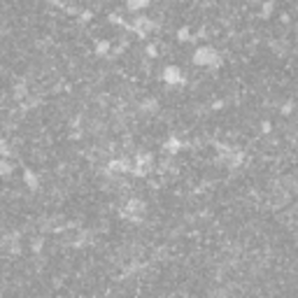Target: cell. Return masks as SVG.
I'll return each mask as SVG.
<instances>
[{
	"label": "cell",
	"instance_id": "cell-1",
	"mask_svg": "<svg viewBox=\"0 0 298 298\" xmlns=\"http://www.w3.org/2000/svg\"><path fill=\"white\" fill-rule=\"evenodd\" d=\"M194 63L203 66V68H219L224 63V56L214 47H198L194 52Z\"/></svg>",
	"mask_w": 298,
	"mask_h": 298
},
{
	"label": "cell",
	"instance_id": "cell-4",
	"mask_svg": "<svg viewBox=\"0 0 298 298\" xmlns=\"http://www.w3.org/2000/svg\"><path fill=\"white\" fill-rule=\"evenodd\" d=\"M14 172V163L10 161V156H0V177H10Z\"/></svg>",
	"mask_w": 298,
	"mask_h": 298
},
{
	"label": "cell",
	"instance_id": "cell-2",
	"mask_svg": "<svg viewBox=\"0 0 298 298\" xmlns=\"http://www.w3.org/2000/svg\"><path fill=\"white\" fill-rule=\"evenodd\" d=\"M163 80H166V84H170V86H182L184 82H186V77H184L182 68H177V66H166Z\"/></svg>",
	"mask_w": 298,
	"mask_h": 298
},
{
	"label": "cell",
	"instance_id": "cell-6",
	"mask_svg": "<svg viewBox=\"0 0 298 298\" xmlns=\"http://www.w3.org/2000/svg\"><path fill=\"white\" fill-rule=\"evenodd\" d=\"M158 110V105H156V100H144L142 105V112H156Z\"/></svg>",
	"mask_w": 298,
	"mask_h": 298
},
{
	"label": "cell",
	"instance_id": "cell-7",
	"mask_svg": "<svg viewBox=\"0 0 298 298\" xmlns=\"http://www.w3.org/2000/svg\"><path fill=\"white\" fill-rule=\"evenodd\" d=\"M177 38H180V40H189L191 38V33H189V28H182V30H180V33H177Z\"/></svg>",
	"mask_w": 298,
	"mask_h": 298
},
{
	"label": "cell",
	"instance_id": "cell-5",
	"mask_svg": "<svg viewBox=\"0 0 298 298\" xmlns=\"http://www.w3.org/2000/svg\"><path fill=\"white\" fill-rule=\"evenodd\" d=\"M108 52H110V42H108V40H102V42H98V44H96V54L105 56Z\"/></svg>",
	"mask_w": 298,
	"mask_h": 298
},
{
	"label": "cell",
	"instance_id": "cell-8",
	"mask_svg": "<svg viewBox=\"0 0 298 298\" xmlns=\"http://www.w3.org/2000/svg\"><path fill=\"white\" fill-rule=\"evenodd\" d=\"M0 110H2V100H0Z\"/></svg>",
	"mask_w": 298,
	"mask_h": 298
},
{
	"label": "cell",
	"instance_id": "cell-3",
	"mask_svg": "<svg viewBox=\"0 0 298 298\" xmlns=\"http://www.w3.org/2000/svg\"><path fill=\"white\" fill-rule=\"evenodd\" d=\"M24 184H26L33 194L40 189V180H38V175H35L33 170H24Z\"/></svg>",
	"mask_w": 298,
	"mask_h": 298
}]
</instances>
